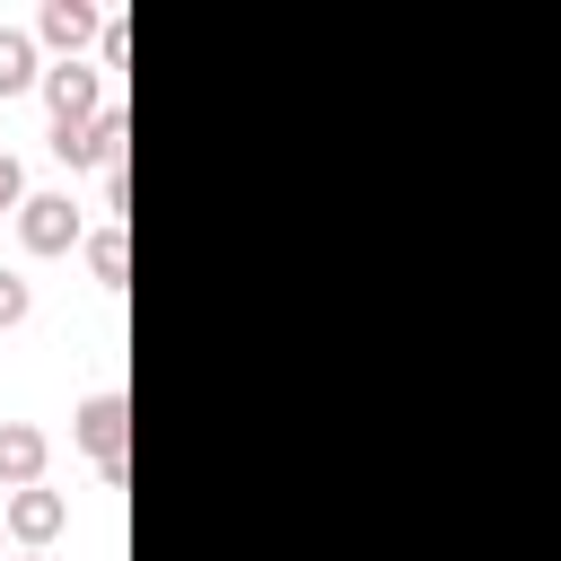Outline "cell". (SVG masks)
Instances as JSON below:
<instances>
[{"mask_svg":"<svg viewBox=\"0 0 561 561\" xmlns=\"http://www.w3.org/2000/svg\"><path fill=\"white\" fill-rule=\"evenodd\" d=\"M88 272H96V289H123V272H131V263H123V228H114V219L88 237Z\"/></svg>","mask_w":561,"mask_h":561,"instance_id":"9","label":"cell"},{"mask_svg":"<svg viewBox=\"0 0 561 561\" xmlns=\"http://www.w3.org/2000/svg\"><path fill=\"white\" fill-rule=\"evenodd\" d=\"M35 44H53L61 61H79V44H105V18L88 0H44L35 9Z\"/></svg>","mask_w":561,"mask_h":561,"instance_id":"6","label":"cell"},{"mask_svg":"<svg viewBox=\"0 0 561 561\" xmlns=\"http://www.w3.org/2000/svg\"><path fill=\"white\" fill-rule=\"evenodd\" d=\"M0 210H26V167L0 149Z\"/></svg>","mask_w":561,"mask_h":561,"instance_id":"12","label":"cell"},{"mask_svg":"<svg viewBox=\"0 0 561 561\" xmlns=\"http://www.w3.org/2000/svg\"><path fill=\"white\" fill-rule=\"evenodd\" d=\"M0 526H9V543H18V552H44V543L70 526V500H61V491H44V482H35V491H9V500H0Z\"/></svg>","mask_w":561,"mask_h":561,"instance_id":"3","label":"cell"},{"mask_svg":"<svg viewBox=\"0 0 561 561\" xmlns=\"http://www.w3.org/2000/svg\"><path fill=\"white\" fill-rule=\"evenodd\" d=\"M26 88H44L35 35H26V26H0V105H9V96H26Z\"/></svg>","mask_w":561,"mask_h":561,"instance_id":"8","label":"cell"},{"mask_svg":"<svg viewBox=\"0 0 561 561\" xmlns=\"http://www.w3.org/2000/svg\"><path fill=\"white\" fill-rule=\"evenodd\" d=\"M0 543H9V526H0Z\"/></svg>","mask_w":561,"mask_h":561,"instance_id":"15","label":"cell"},{"mask_svg":"<svg viewBox=\"0 0 561 561\" xmlns=\"http://www.w3.org/2000/svg\"><path fill=\"white\" fill-rule=\"evenodd\" d=\"M123 210H131V167H114V175H105V219L123 228Z\"/></svg>","mask_w":561,"mask_h":561,"instance_id":"13","label":"cell"},{"mask_svg":"<svg viewBox=\"0 0 561 561\" xmlns=\"http://www.w3.org/2000/svg\"><path fill=\"white\" fill-rule=\"evenodd\" d=\"M18 245H26V254H70V245H79V202H70V193H26Z\"/></svg>","mask_w":561,"mask_h":561,"instance_id":"4","label":"cell"},{"mask_svg":"<svg viewBox=\"0 0 561 561\" xmlns=\"http://www.w3.org/2000/svg\"><path fill=\"white\" fill-rule=\"evenodd\" d=\"M131 61V26L123 18H105V44H96V70H123Z\"/></svg>","mask_w":561,"mask_h":561,"instance_id":"11","label":"cell"},{"mask_svg":"<svg viewBox=\"0 0 561 561\" xmlns=\"http://www.w3.org/2000/svg\"><path fill=\"white\" fill-rule=\"evenodd\" d=\"M70 438L105 465V482H123V473H131V403H123L114 386H96V394L70 412Z\"/></svg>","mask_w":561,"mask_h":561,"instance_id":"1","label":"cell"},{"mask_svg":"<svg viewBox=\"0 0 561 561\" xmlns=\"http://www.w3.org/2000/svg\"><path fill=\"white\" fill-rule=\"evenodd\" d=\"M44 105H53V131H79L105 114V70L96 61H53L44 70Z\"/></svg>","mask_w":561,"mask_h":561,"instance_id":"2","label":"cell"},{"mask_svg":"<svg viewBox=\"0 0 561 561\" xmlns=\"http://www.w3.org/2000/svg\"><path fill=\"white\" fill-rule=\"evenodd\" d=\"M26 307H35L26 272H0V333H9V324H26Z\"/></svg>","mask_w":561,"mask_h":561,"instance_id":"10","label":"cell"},{"mask_svg":"<svg viewBox=\"0 0 561 561\" xmlns=\"http://www.w3.org/2000/svg\"><path fill=\"white\" fill-rule=\"evenodd\" d=\"M9 561H44V552H9Z\"/></svg>","mask_w":561,"mask_h":561,"instance_id":"14","label":"cell"},{"mask_svg":"<svg viewBox=\"0 0 561 561\" xmlns=\"http://www.w3.org/2000/svg\"><path fill=\"white\" fill-rule=\"evenodd\" d=\"M53 158H61V167H96V175H114V167H123V105H105V114L79 123V131H53Z\"/></svg>","mask_w":561,"mask_h":561,"instance_id":"5","label":"cell"},{"mask_svg":"<svg viewBox=\"0 0 561 561\" xmlns=\"http://www.w3.org/2000/svg\"><path fill=\"white\" fill-rule=\"evenodd\" d=\"M53 465V438L35 421H0V491H35Z\"/></svg>","mask_w":561,"mask_h":561,"instance_id":"7","label":"cell"}]
</instances>
